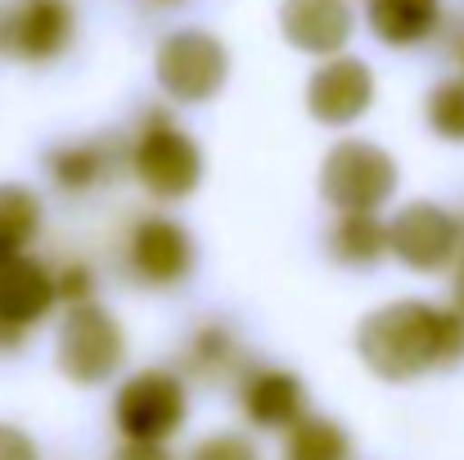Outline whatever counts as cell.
<instances>
[{"instance_id":"cell-1","label":"cell","mask_w":464,"mask_h":460,"mask_svg":"<svg viewBox=\"0 0 464 460\" xmlns=\"http://www.w3.org/2000/svg\"><path fill=\"white\" fill-rule=\"evenodd\" d=\"M356 352L388 384L420 379L433 366H456L464 361V311H442L415 299L388 303L361 320Z\"/></svg>"},{"instance_id":"cell-2","label":"cell","mask_w":464,"mask_h":460,"mask_svg":"<svg viewBox=\"0 0 464 460\" xmlns=\"http://www.w3.org/2000/svg\"><path fill=\"white\" fill-rule=\"evenodd\" d=\"M122 352H127L122 325L104 307L91 303V299L86 303H72L68 316L59 320L54 361H59V370L72 384H104L109 375H118Z\"/></svg>"},{"instance_id":"cell-3","label":"cell","mask_w":464,"mask_h":460,"mask_svg":"<svg viewBox=\"0 0 464 460\" xmlns=\"http://www.w3.org/2000/svg\"><path fill=\"white\" fill-rule=\"evenodd\" d=\"M226 73H230L226 45H221L212 32H198V27L171 32L154 54L158 86H162L171 100H180V104H203V100H212V95L226 86Z\"/></svg>"},{"instance_id":"cell-4","label":"cell","mask_w":464,"mask_h":460,"mask_svg":"<svg viewBox=\"0 0 464 460\" xmlns=\"http://www.w3.org/2000/svg\"><path fill=\"white\" fill-rule=\"evenodd\" d=\"M397 190V162L370 141L334 145L320 167V194L338 212H374Z\"/></svg>"},{"instance_id":"cell-5","label":"cell","mask_w":464,"mask_h":460,"mask_svg":"<svg viewBox=\"0 0 464 460\" xmlns=\"http://www.w3.org/2000/svg\"><path fill=\"white\" fill-rule=\"evenodd\" d=\"M118 429L131 443H162L185 425V388L167 370H140L122 384L113 402Z\"/></svg>"},{"instance_id":"cell-6","label":"cell","mask_w":464,"mask_h":460,"mask_svg":"<svg viewBox=\"0 0 464 460\" xmlns=\"http://www.w3.org/2000/svg\"><path fill=\"white\" fill-rule=\"evenodd\" d=\"M131 162H136L140 185L158 199H185L203 181V158L194 150V141L176 132L171 122H150L145 136L136 141Z\"/></svg>"},{"instance_id":"cell-7","label":"cell","mask_w":464,"mask_h":460,"mask_svg":"<svg viewBox=\"0 0 464 460\" xmlns=\"http://www.w3.org/2000/svg\"><path fill=\"white\" fill-rule=\"evenodd\" d=\"M460 221L438 203H406L388 226V253H397L411 271H442L456 258Z\"/></svg>"},{"instance_id":"cell-8","label":"cell","mask_w":464,"mask_h":460,"mask_svg":"<svg viewBox=\"0 0 464 460\" xmlns=\"http://www.w3.org/2000/svg\"><path fill=\"white\" fill-rule=\"evenodd\" d=\"M54 307V276L18 253H0V347H14Z\"/></svg>"},{"instance_id":"cell-9","label":"cell","mask_w":464,"mask_h":460,"mask_svg":"<svg viewBox=\"0 0 464 460\" xmlns=\"http://www.w3.org/2000/svg\"><path fill=\"white\" fill-rule=\"evenodd\" d=\"M370 100H374V77L361 59H329L307 82V109L324 127L356 122L370 109Z\"/></svg>"},{"instance_id":"cell-10","label":"cell","mask_w":464,"mask_h":460,"mask_svg":"<svg viewBox=\"0 0 464 460\" xmlns=\"http://www.w3.org/2000/svg\"><path fill=\"white\" fill-rule=\"evenodd\" d=\"M72 23L77 18L68 0H18L5 18V45L27 64H45L68 50Z\"/></svg>"},{"instance_id":"cell-11","label":"cell","mask_w":464,"mask_h":460,"mask_svg":"<svg viewBox=\"0 0 464 460\" xmlns=\"http://www.w3.org/2000/svg\"><path fill=\"white\" fill-rule=\"evenodd\" d=\"M127 262L145 285H180L194 267V240L171 217H145L131 235Z\"/></svg>"},{"instance_id":"cell-12","label":"cell","mask_w":464,"mask_h":460,"mask_svg":"<svg viewBox=\"0 0 464 460\" xmlns=\"http://www.w3.org/2000/svg\"><path fill=\"white\" fill-rule=\"evenodd\" d=\"M280 32L307 54H338L352 36V9L347 0H285Z\"/></svg>"},{"instance_id":"cell-13","label":"cell","mask_w":464,"mask_h":460,"mask_svg":"<svg viewBox=\"0 0 464 460\" xmlns=\"http://www.w3.org/2000/svg\"><path fill=\"white\" fill-rule=\"evenodd\" d=\"M244 411L262 429H289L303 416V384L289 370H257L244 384Z\"/></svg>"},{"instance_id":"cell-14","label":"cell","mask_w":464,"mask_h":460,"mask_svg":"<svg viewBox=\"0 0 464 460\" xmlns=\"http://www.w3.org/2000/svg\"><path fill=\"white\" fill-rule=\"evenodd\" d=\"M442 0H370V32L383 45H415L438 27Z\"/></svg>"},{"instance_id":"cell-15","label":"cell","mask_w":464,"mask_h":460,"mask_svg":"<svg viewBox=\"0 0 464 460\" xmlns=\"http://www.w3.org/2000/svg\"><path fill=\"white\" fill-rule=\"evenodd\" d=\"M329 249L347 267H370L388 253V226L374 212H343L329 235Z\"/></svg>"},{"instance_id":"cell-16","label":"cell","mask_w":464,"mask_h":460,"mask_svg":"<svg viewBox=\"0 0 464 460\" xmlns=\"http://www.w3.org/2000/svg\"><path fill=\"white\" fill-rule=\"evenodd\" d=\"M352 438L324 420V416H298L289 425V460H347Z\"/></svg>"},{"instance_id":"cell-17","label":"cell","mask_w":464,"mask_h":460,"mask_svg":"<svg viewBox=\"0 0 464 460\" xmlns=\"http://www.w3.org/2000/svg\"><path fill=\"white\" fill-rule=\"evenodd\" d=\"M41 226V203L23 185H0V253H18L32 244Z\"/></svg>"},{"instance_id":"cell-18","label":"cell","mask_w":464,"mask_h":460,"mask_svg":"<svg viewBox=\"0 0 464 460\" xmlns=\"http://www.w3.org/2000/svg\"><path fill=\"white\" fill-rule=\"evenodd\" d=\"M50 171H54V181L63 190H86V185L100 181L104 153L95 150V145H63V150L50 153Z\"/></svg>"},{"instance_id":"cell-19","label":"cell","mask_w":464,"mask_h":460,"mask_svg":"<svg viewBox=\"0 0 464 460\" xmlns=\"http://www.w3.org/2000/svg\"><path fill=\"white\" fill-rule=\"evenodd\" d=\"M429 127L438 136L464 145V82H442L429 95Z\"/></svg>"},{"instance_id":"cell-20","label":"cell","mask_w":464,"mask_h":460,"mask_svg":"<svg viewBox=\"0 0 464 460\" xmlns=\"http://www.w3.org/2000/svg\"><path fill=\"white\" fill-rule=\"evenodd\" d=\"M189 460H257L253 452V443L248 438H239V434H212V438H203Z\"/></svg>"},{"instance_id":"cell-21","label":"cell","mask_w":464,"mask_h":460,"mask_svg":"<svg viewBox=\"0 0 464 460\" xmlns=\"http://www.w3.org/2000/svg\"><path fill=\"white\" fill-rule=\"evenodd\" d=\"M86 294H91V271H86V267H63L59 280H54V299L86 303Z\"/></svg>"},{"instance_id":"cell-22","label":"cell","mask_w":464,"mask_h":460,"mask_svg":"<svg viewBox=\"0 0 464 460\" xmlns=\"http://www.w3.org/2000/svg\"><path fill=\"white\" fill-rule=\"evenodd\" d=\"M0 460H36V443L23 429L0 425Z\"/></svg>"},{"instance_id":"cell-23","label":"cell","mask_w":464,"mask_h":460,"mask_svg":"<svg viewBox=\"0 0 464 460\" xmlns=\"http://www.w3.org/2000/svg\"><path fill=\"white\" fill-rule=\"evenodd\" d=\"M113 460H171V456H167L158 443H131V438H127V447H122Z\"/></svg>"},{"instance_id":"cell-24","label":"cell","mask_w":464,"mask_h":460,"mask_svg":"<svg viewBox=\"0 0 464 460\" xmlns=\"http://www.w3.org/2000/svg\"><path fill=\"white\" fill-rule=\"evenodd\" d=\"M451 294H456V311H464V258L456 267V280H451Z\"/></svg>"}]
</instances>
